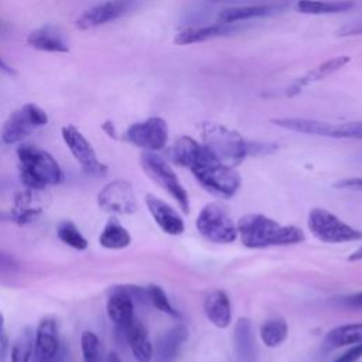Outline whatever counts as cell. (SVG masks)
<instances>
[{
    "label": "cell",
    "instance_id": "1",
    "mask_svg": "<svg viewBox=\"0 0 362 362\" xmlns=\"http://www.w3.org/2000/svg\"><path fill=\"white\" fill-rule=\"evenodd\" d=\"M168 156L173 163L189 168L197 181L218 197L232 198L240 187L238 171L219 161L204 144L189 136L178 137Z\"/></svg>",
    "mask_w": 362,
    "mask_h": 362
},
{
    "label": "cell",
    "instance_id": "2",
    "mask_svg": "<svg viewBox=\"0 0 362 362\" xmlns=\"http://www.w3.org/2000/svg\"><path fill=\"white\" fill-rule=\"evenodd\" d=\"M201 137L202 144L219 161L233 168L247 156L269 154L277 148L274 143L246 140L238 132L218 123H202Z\"/></svg>",
    "mask_w": 362,
    "mask_h": 362
},
{
    "label": "cell",
    "instance_id": "3",
    "mask_svg": "<svg viewBox=\"0 0 362 362\" xmlns=\"http://www.w3.org/2000/svg\"><path fill=\"white\" fill-rule=\"evenodd\" d=\"M236 228L242 245L249 249L297 245L305 240V235L300 228L281 225L262 214H247L242 216Z\"/></svg>",
    "mask_w": 362,
    "mask_h": 362
},
{
    "label": "cell",
    "instance_id": "4",
    "mask_svg": "<svg viewBox=\"0 0 362 362\" xmlns=\"http://www.w3.org/2000/svg\"><path fill=\"white\" fill-rule=\"evenodd\" d=\"M17 157L20 178L27 189L41 191L64 181L62 168L48 151L33 144H21L17 148Z\"/></svg>",
    "mask_w": 362,
    "mask_h": 362
},
{
    "label": "cell",
    "instance_id": "5",
    "mask_svg": "<svg viewBox=\"0 0 362 362\" xmlns=\"http://www.w3.org/2000/svg\"><path fill=\"white\" fill-rule=\"evenodd\" d=\"M277 127L291 130L296 133L313 134V136H324L332 139H356L362 140V120L358 122H346V123H328L315 119H304V117H279L272 119Z\"/></svg>",
    "mask_w": 362,
    "mask_h": 362
},
{
    "label": "cell",
    "instance_id": "6",
    "mask_svg": "<svg viewBox=\"0 0 362 362\" xmlns=\"http://www.w3.org/2000/svg\"><path fill=\"white\" fill-rule=\"evenodd\" d=\"M307 225L313 236L324 243H345L362 239V230L345 223L324 208H313L308 212Z\"/></svg>",
    "mask_w": 362,
    "mask_h": 362
},
{
    "label": "cell",
    "instance_id": "7",
    "mask_svg": "<svg viewBox=\"0 0 362 362\" xmlns=\"http://www.w3.org/2000/svg\"><path fill=\"white\" fill-rule=\"evenodd\" d=\"M195 225L199 235L211 243L226 245L238 238V228L233 219L216 202H209L201 209Z\"/></svg>",
    "mask_w": 362,
    "mask_h": 362
},
{
    "label": "cell",
    "instance_id": "8",
    "mask_svg": "<svg viewBox=\"0 0 362 362\" xmlns=\"http://www.w3.org/2000/svg\"><path fill=\"white\" fill-rule=\"evenodd\" d=\"M140 164L146 174L177 201L182 212H189L188 192L178 180L175 171L163 157L154 151H146L140 157Z\"/></svg>",
    "mask_w": 362,
    "mask_h": 362
},
{
    "label": "cell",
    "instance_id": "9",
    "mask_svg": "<svg viewBox=\"0 0 362 362\" xmlns=\"http://www.w3.org/2000/svg\"><path fill=\"white\" fill-rule=\"evenodd\" d=\"M48 123V115L34 103H25L16 109L3 124L1 139L6 144H14L24 140L34 130Z\"/></svg>",
    "mask_w": 362,
    "mask_h": 362
},
{
    "label": "cell",
    "instance_id": "10",
    "mask_svg": "<svg viewBox=\"0 0 362 362\" xmlns=\"http://www.w3.org/2000/svg\"><path fill=\"white\" fill-rule=\"evenodd\" d=\"M124 140L147 151H158L168 141V126L163 117L151 116L143 122L130 124L124 133Z\"/></svg>",
    "mask_w": 362,
    "mask_h": 362
},
{
    "label": "cell",
    "instance_id": "11",
    "mask_svg": "<svg viewBox=\"0 0 362 362\" xmlns=\"http://www.w3.org/2000/svg\"><path fill=\"white\" fill-rule=\"evenodd\" d=\"M62 139L68 148L71 150L75 160L79 163L82 170L89 175H102L107 171V167L98 160V156L92 144L85 139V136L74 126L66 124L61 130Z\"/></svg>",
    "mask_w": 362,
    "mask_h": 362
},
{
    "label": "cell",
    "instance_id": "12",
    "mask_svg": "<svg viewBox=\"0 0 362 362\" xmlns=\"http://www.w3.org/2000/svg\"><path fill=\"white\" fill-rule=\"evenodd\" d=\"M102 209L116 214H134L139 208L134 189L129 181L115 180L106 184L98 194Z\"/></svg>",
    "mask_w": 362,
    "mask_h": 362
},
{
    "label": "cell",
    "instance_id": "13",
    "mask_svg": "<svg viewBox=\"0 0 362 362\" xmlns=\"http://www.w3.org/2000/svg\"><path fill=\"white\" fill-rule=\"evenodd\" d=\"M136 3L137 0H107V1L99 3L85 10L76 18L75 27L82 31L100 27L129 13L136 6Z\"/></svg>",
    "mask_w": 362,
    "mask_h": 362
},
{
    "label": "cell",
    "instance_id": "14",
    "mask_svg": "<svg viewBox=\"0 0 362 362\" xmlns=\"http://www.w3.org/2000/svg\"><path fill=\"white\" fill-rule=\"evenodd\" d=\"M144 201L153 219L164 233L177 236L184 232V221L171 205H168L165 201L160 199L153 194H147Z\"/></svg>",
    "mask_w": 362,
    "mask_h": 362
},
{
    "label": "cell",
    "instance_id": "15",
    "mask_svg": "<svg viewBox=\"0 0 362 362\" xmlns=\"http://www.w3.org/2000/svg\"><path fill=\"white\" fill-rule=\"evenodd\" d=\"M106 311L119 331L134 318V300L126 286H116L110 290Z\"/></svg>",
    "mask_w": 362,
    "mask_h": 362
},
{
    "label": "cell",
    "instance_id": "16",
    "mask_svg": "<svg viewBox=\"0 0 362 362\" xmlns=\"http://www.w3.org/2000/svg\"><path fill=\"white\" fill-rule=\"evenodd\" d=\"M59 349L57 324L52 318H44L35 329L33 362H52Z\"/></svg>",
    "mask_w": 362,
    "mask_h": 362
},
{
    "label": "cell",
    "instance_id": "17",
    "mask_svg": "<svg viewBox=\"0 0 362 362\" xmlns=\"http://www.w3.org/2000/svg\"><path fill=\"white\" fill-rule=\"evenodd\" d=\"M187 338L188 329L181 322L163 332L156 342V349H153L156 362H174Z\"/></svg>",
    "mask_w": 362,
    "mask_h": 362
},
{
    "label": "cell",
    "instance_id": "18",
    "mask_svg": "<svg viewBox=\"0 0 362 362\" xmlns=\"http://www.w3.org/2000/svg\"><path fill=\"white\" fill-rule=\"evenodd\" d=\"M137 362H150L153 359V345L144 324L136 317L120 331Z\"/></svg>",
    "mask_w": 362,
    "mask_h": 362
},
{
    "label": "cell",
    "instance_id": "19",
    "mask_svg": "<svg viewBox=\"0 0 362 362\" xmlns=\"http://www.w3.org/2000/svg\"><path fill=\"white\" fill-rule=\"evenodd\" d=\"M25 41L31 48L42 52H69L68 41L65 40L59 28L52 24H45L31 31Z\"/></svg>",
    "mask_w": 362,
    "mask_h": 362
},
{
    "label": "cell",
    "instance_id": "20",
    "mask_svg": "<svg viewBox=\"0 0 362 362\" xmlns=\"http://www.w3.org/2000/svg\"><path fill=\"white\" fill-rule=\"evenodd\" d=\"M243 27L236 25V23H216L211 25H202V27H191L187 28L181 33H178L174 38L175 44L180 45H188V44H195V42H202L206 40H212L216 37H225L229 34H233Z\"/></svg>",
    "mask_w": 362,
    "mask_h": 362
},
{
    "label": "cell",
    "instance_id": "21",
    "mask_svg": "<svg viewBox=\"0 0 362 362\" xmlns=\"http://www.w3.org/2000/svg\"><path fill=\"white\" fill-rule=\"evenodd\" d=\"M204 313L218 328H226L232 321V305L223 290H212L204 298Z\"/></svg>",
    "mask_w": 362,
    "mask_h": 362
},
{
    "label": "cell",
    "instance_id": "22",
    "mask_svg": "<svg viewBox=\"0 0 362 362\" xmlns=\"http://www.w3.org/2000/svg\"><path fill=\"white\" fill-rule=\"evenodd\" d=\"M233 348L236 362H256L257 348L249 318L240 317L235 324Z\"/></svg>",
    "mask_w": 362,
    "mask_h": 362
},
{
    "label": "cell",
    "instance_id": "23",
    "mask_svg": "<svg viewBox=\"0 0 362 362\" xmlns=\"http://www.w3.org/2000/svg\"><path fill=\"white\" fill-rule=\"evenodd\" d=\"M283 8L280 4H256V6H236L230 8H225L218 13V23H238V21H245L256 17H264L274 14Z\"/></svg>",
    "mask_w": 362,
    "mask_h": 362
},
{
    "label": "cell",
    "instance_id": "24",
    "mask_svg": "<svg viewBox=\"0 0 362 362\" xmlns=\"http://www.w3.org/2000/svg\"><path fill=\"white\" fill-rule=\"evenodd\" d=\"M351 61V58L348 55H339V57H335V58H331V59H327L325 62L317 65L315 68H313L310 72H307L304 76H301L298 81L294 82V85L290 88L291 92H288L290 95L293 93H298L300 89H303L304 86L313 83V82H317V81H321L329 75H332L334 72L339 71L341 68H344L348 62Z\"/></svg>",
    "mask_w": 362,
    "mask_h": 362
},
{
    "label": "cell",
    "instance_id": "25",
    "mask_svg": "<svg viewBox=\"0 0 362 362\" xmlns=\"http://www.w3.org/2000/svg\"><path fill=\"white\" fill-rule=\"evenodd\" d=\"M359 342H362V322H352L329 329L324 337L322 346L325 349H335Z\"/></svg>",
    "mask_w": 362,
    "mask_h": 362
},
{
    "label": "cell",
    "instance_id": "26",
    "mask_svg": "<svg viewBox=\"0 0 362 362\" xmlns=\"http://www.w3.org/2000/svg\"><path fill=\"white\" fill-rule=\"evenodd\" d=\"M132 242V236L127 232V229L116 219V218H110L100 236H99V243L100 246L106 247V249H124L130 245Z\"/></svg>",
    "mask_w": 362,
    "mask_h": 362
},
{
    "label": "cell",
    "instance_id": "27",
    "mask_svg": "<svg viewBox=\"0 0 362 362\" xmlns=\"http://www.w3.org/2000/svg\"><path fill=\"white\" fill-rule=\"evenodd\" d=\"M355 6L352 0H335V1H324V0H300L296 4L297 11L304 14H335L348 11Z\"/></svg>",
    "mask_w": 362,
    "mask_h": 362
},
{
    "label": "cell",
    "instance_id": "28",
    "mask_svg": "<svg viewBox=\"0 0 362 362\" xmlns=\"http://www.w3.org/2000/svg\"><path fill=\"white\" fill-rule=\"evenodd\" d=\"M288 335V325L284 318L274 317L264 321L260 327V338L269 348H277Z\"/></svg>",
    "mask_w": 362,
    "mask_h": 362
},
{
    "label": "cell",
    "instance_id": "29",
    "mask_svg": "<svg viewBox=\"0 0 362 362\" xmlns=\"http://www.w3.org/2000/svg\"><path fill=\"white\" fill-rule=\"evenodd\" d=\"M35 331L31 327H24L11 346V362H30L34 352Z\"/></svg>",
    "mask_w": 362,
    "mask_h": 362
},
{
    "label": "cell",
    "instance_id": "30",
    "mask_svg": "<svg viewBox=\"0 0 362 362\" xmlns=\"http://www.w3.org/2000/svg\"><path fill=\"white\" fill-rule=\"evenodd\" d=\"M57 235L59 240L76 250H85L88 247V240L83 238L76 225L71 221H62L57 226Z\"/></svg>",
    "mask_w": 362,
    "mask_h": 362
},
{
    "label": "cell",
    "instance_id": "31",
    "mask_svg": "<svg viewBox=\"0 0 362 362\" xmlns=\"http://www.w3.org/2000/svg\"><path fill=\"white\" fill-rule=\"evenodd\" d=\"M81 349L83 362H103L102 345L98 335L92 331H85L81 337Z\"/></svg>",
    "mask_w": 362,
    "mask_h": 362
},
{
    "label": "cell",
    "instance_id": "32",
    "mask_svg": "<svg viewBox=\"0 0 362 362\" xmlns=\"http://www.w3.org/2000/svg\"><path fill=\"white\" fill-rule=\"evenodd\" d=\"M147 294H148V301L160 311L174 317V318H180V313L171 305L167 294L164 293V290L160 286L151 284L147 287Z\"/></svg>",
    "mask_w": 362,
    "mask_h": 362
},
{
    "label": "cell",
    "instance_id": "33",
    "mask_svg": "<svg viewBox=\"0 0 362 362\" xmlns=\"http://www.w3.org/2000/svg\"><path fill=\"white\" fill-rule=\"evenodd\" d=\"M18 270V262L7 255L0 252V276H10Z\"/></svg>",
    "mask_w": 362,
    "mask_h": 362
},
{
    "label": "cell",
    "instance_id": "34",
    "mask_svg": "<svg viewBox=\"0 0 362 362\" xmlns=\"http://www.w3.org/2000/svg\"><path fill=\"white\" fill-rule=\"evenodd\" d=\"M362 358V342L354 344L348 351L341 354L334 362H356Z\"/></svg>",
    "mask_w": 362,
    "mask_h": 362
},
{
    "label": "cell",
    "instance_id": "35",
    "mask_svg": "<svg viewBox=\"0 0 362 362\" xmlns=\"http://www.w3.org/2000/svg\"><path fill=\"white\" fill-rule=\"evenodd\" d=\"M337 304L342 308H349V310H362V291L356 294H351L342 298L337 300Z\"/></svg>",
    "mask_w": 362,
    "mask_h": 362
},
{
    "label": "cell",
    "instance_id": "36",
    "mask_svg": "<svg viewBox=\"0 0 362 362\" xmlns=\"http://www.w3.org/2000/svg\"><path fill=\"white\" fill-rule=\"evenodd\" d=\"M338 189H352V191H362V177H351L339 180L334 184Z\"/></svg>",
    "mask_w": 362,
    "mask_h": 362
},
{
    "label": "cell",
    "instance_id": "37",
    "mask_svg": "<svg viewBox=\"0 0 362 362\" xmlns=\"http://www.w3.org/2000/svg\"><path fill=\"white\" fill-rule=\"evenodd\" d=\"M338 35H362V20L349 23L338 30Z\"/></svg>",
    "mask_w": 362,
    "mask_h": 362
},
{
    "label": "cell",
    "instance_id": "38",
    "mask_svg": "<svg viewBox=\"0 0 362 362\" xmlns=\"http://www.w3.org/2000/svg\"><path fill=\"white\" fill-rule=\"evenodd\" d=\"M52 362H71L69 349L65 346V344H59V349H58L55 358L52 359Z\"/></svg>",
    "mask_w": 362,
    "mask_h": 362
},
{
    "label": "cell",
    "instance_id": "39",
    "mask_svg": "<svg viewBox=\"0 0 362 362\" xmlns=\"http://www.w3.org/2000/svg\"><path fill=\"white\" fill-rule=\"evenodd\" d=\"M6 345H7V338H6V332H4V318L0 313V358L4 354Z\"/></svg>",
    "mask_w": 362,
    "mask_h": 362
},
{
    "label": "cell",
    "instance_id": "40",
    "mask_svg": "<svg viewBox=\"0 0 362 362\" xmlns=\"http://www.w3.org/2000/svg\"><path fill=\"white\" fill-rule=\"evenodd\" d=\"M102 130L112 139H117V133H116V129H115V124L110 122V120H106L102 123Z\"/></svg>",
    "mask_w": 362,
    "mask_h": 362
},
{
    "label": "cell",
    "instance_id": "41",
    "mask_svg": "<svg viewBox=\"0 0 362 362\" xmlns=\"http://www.w3.org/2000/svg\"><path fill=\"white\" fill-rule=\"evenodd\" d=\"M0 71L6 72L7 75H16V69L13 66H10L1 57H0Z\"/></svg>",
    "mask_w": 362,
    "mask_h": 362
},
{
    "label": "cell",
    "instance_id": "42",
    "mask_svg": "<svg viewBox=\"0 0 362 362\" xmlns=\"http://www.w3.org/2000/svg\"><path fill=\"white\" fill-rule=\"evenodd\" d=\"M348 260H349V262L362 260V245H361L355 252H352V253L348 256Z\"/></svg>",
    "mask_w": 362,
    "mask_h": 362
},
{
    "label": "cell",
    "instance_id": "43",
    "mask_svg": "<svg viewBox=\"0 0 362 362\" xmlns=\"http://www.w3.org/2000/svg\"><path fill=\"white\" fill-rule=\"evenodd\" d=\"M0 221H13L14 222V215L11 212L0 211Z\"/></svg>",
    "mask_w": 362,
    "mask_h": 362
},
{
    "label": "cell",
    "instance_id": "44",
    "mask_svg": "<svg viewBox=\"0 0 362 362\" xmlns=\"http://www.w3.org/2000/svg\"><path fill=\"white\" fill-rule=\"evenodd\" d=\"M106 362H122V361H120V358L117 356V354L110 352V354L107 355V358H106Z\"/></svg>",
    "mask_w": 362,
    "mask_h": 362
},
{
    "label": "cell",
    "instance_id": "45",
    "mask_svg": "<svg viewBox=\"0 0 362 362\" xmlns=\"http://www.w3.org/2000/svg\"><path fill=\"white\" fill-rule=\"evenodd\" d=\"M212 3H242V1H247V0H208Z\"/></svg>",
    "mask_w": 362,
    "mask_h": 362
},
{
    "label": "cell",
    "instance_id": "46",
    "mask_svg": "<svg viewBox=\"0 0 362 362\" xmlns=\"http://www.w3.org/2000/svg\"><path fill=\"white\" fill-rule=\"evenodd\" d=\"M8 30V27H7V24L6 23H3V21H0V34H3V33H6Z\"/></svg>",
    "mask_w": 362,
    "mask_h": 362
}]
</instances>
